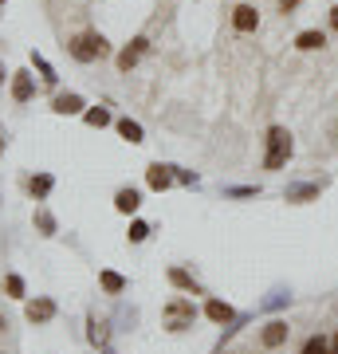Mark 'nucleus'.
I'll list each match as a JSON object with an SVG mask.
<instances>
[{
    "label": "nucleus",
    "mask_w": 338,
    "mask_h": 354,
    "mask_svg": "<svg viewBox=\"0 0 338 354\" xmlns=\"http://www.w3.org/2000/svg\"><path fill=\"white\" fill-rule=\"evenodd\" d=\"M67 51H71L75 64H95V59H106V55H111V44H106L102 32H79V36L67 44Z\"/></svg>",
    "instance_id": "1"
},
{
    "label": "nucleus",
    "mask_w": 338,
    "mask_h": 354,
    "mask_svg": "<svg viewBox=\"0 0 338 354\" xmlns=\"http://www.w3.org/2000/svg\"><path fill=\"white\" fill-rule=\"evenodd\" d=\"M291 134L283 127H272L267 130V153H263V169H283L288 165V158H291Z\"/></svg>",
    "instance_id": "2"
},
{
    "label": "nucleus",
    "mask_w": 338,
    "mask_h": 354,
    "mask_svg": "<svg viewBox=\"0 0 338 354\" xmlns=\"http://www.w3.org/2000/svg\"><path fill=\"white\" fill-rule=\"evenodd\" d=\"M193 304L189 299H173V304H165V327L169 330H185V327H193Z\"/></svg>",
    "instance_id": "3"
},
{
    "label": "nucleus",
    "mask_w": 338,
    "mask_h": 354,
    "mask_svg": "<svg viewBox=\"0 0 338 354\" xmlns=\"http://www.w3.org/2000/svg\"><path fill=\"white\" fill-rule=\"evenodd\" d=\"M232 28H236L240 36L256 32V28H260V8H256V4H236V8H232Z\"/></svg>",
    "instance_id": "4"
},
{
    "label": "nucleus",
    "mask_w": 338,
    "mask_h": 354,
    "mask_svg": "<svg viewBox=\"0 0 338 354\" xmlns=\"http://www.w3.org/2000/svg\"><path fill=\"white\" fill-rule=\"evenodd\" d=\"M146 48H150V39L146 36H138V39H130L122 51H118V71H130V67L138 64L142 55H146Z\"/></svg>",
    "instance_id": "5"
},
{
    "label": "nucleus",
    "mask_w": 338,
    "mask_h": 354,
    "mask_svg": "<svg viewBox=\"0 0 338 354\" xmlns=\"http://www.w3.org/2000/svg\"><path fill=\"white\" fill-rule=\"evenodd\" d=\"M288 335H291L288 323H283V319H272V323L260 330V342L267 346V351H276V346H283V342H288Z\"/></svg>",
    "instance_id": "6"
},
{
    "label": "nucleus",
    "mask_w": 338,
    "mask_h": 354,
    "mask_svg": "<svg viewBox=\"0 0 338 354\" xmlns=\"http://www.w3.org/2000/svg\"><path fill=\"white\" fill-rule=\"evenodd\" d=\"M173 165H162V162H153L150 169H146V181H150V189L153 193H165L169 185H173Z\"/></svg>",
    "instance_id": "7"
},
{
    "label": "nucleus",
    "mask_w": 338,
    "mask_h": 354,
    "mask_svg": "<svg viewBox=\"0 0 338 354\" xmlns=\"http://www.w3.org/2000/svg\"><path fill=\"white\" fill-rule=\"evenodd\" d=\"M28 323H48V319H55V304L51 299H32V304L24 307Z\"/></svg>",
    "instance_id": "8"
},
{
    "label": "nucleus",
    "mask_w": 338,
    "mask_h": 354,
    "mask_svg": "<svg viewBox=\"0 0 338 354\" xmlns=\"http://www.w3.org/2000/svg\"><path fill=\"white\" fill-rule=\"evenodd\" d=\"M295 48H299V51H319V48H326V32H319V28H307V32H299V36H295Z\"/></svg>",
    "instance_id": "9"
},
{
    "label": "nucleus",
    "mask_w": 338,
    "mask_h": 354,
    "mask_svg": "<svg viewBox=\"0 0 338 354\" xmlns=\"http://www.w3.org/2000/svg\"><path fill=\"white\" fill-rule=\"evenodd\" d=\"M32 95H36V83H32V75H28V71H16V75H12V99H16V102H28Z\"/></svg>",
    "instance_id": "10"
},
{
    "label": "nucleus",
    "mask_w": 338,
    "mask_h": 354,
    "mask_svg": "<svg viewBox=\"0 0 338 354\" xmlns=\"http://www.w3.org/2000/svg\"><path fill=\"white\" fill-rule=\"evenodd\" d=\"M138 205H142L138 189H118L114 193V209H118V213H138Z\"/></svg>",
    "instance_id": "11"
},
{
    "label": "nucleus",
    "mask_w": 338,
    "mask_h": 354,
    "mask_svg": "<svg viewBox=\"0 0 338 354\" xmlns=\"http://www.w3.org/2000/svg\"><path fill=\"white\" fill-rule=\"evenodd\" d=\"M51 111L55 114H83V99H79V95H55Z\"/></svg>",
    "instance_id": "12"
},
{
    "label": "nucleus",
    "mask_w": 338,
    "mask_h": 354,
    "mask_svg": "<svg viewBox=\"0 0 338 354\" xmlns=\"http://www.w3.org/2000/svg\"><path fill=\"white\" fill-rule=\"evenodd\" d=\"M205 315L213 319V323H232V307L220 304V299H209V307H205Z\"/></svg>",
    "instance_id": "13"
},
{
    "label": "nucleus",
    "mask_w": 338,
    "mask_h": 354,
    "mask_svg": "<svg viewBox=\"0 0 338 354\" xmlns=\"http://www.w3.org/2000/svg\"><path fill=\"white\" fill-rule=\"evenodd\" d=\"M118 134H122L130 146H138V142H142V127L134 122V118H118Z\"/></svg>",
    "instance_id": "14"
},
{
    "label": "nucleus",
    "mask_w": 338,
    "mask_h": 354,
    "mask_svg": "<svg viewBox=\"0 0 338 354\" xmlns=\"http://www.w3.org/2000/svg\"><path fill=\"white\" fill-rule=\"evenodd\" d=\"M169 279H173V288H181V291H189V295H197V283H193V276L189 272H181V268H169Z\"/></svg>",
    "instance_id": "15"
},
{
    "label": "nucleus",
    "mask_w": 338,
    "mask_h": 354,
    "mask_svg": "<svg viewBox=\"0 0 338 354\" xmlns=\"http://www.w3.org/2000/svg\"><path fill=\"white\" fill-rule=\"evenodd\" d=\"M51 185H55V177H51V174H39V177H32V181H28V189H32V197H48V193H51Z\"/></svg>",
    "instance_id": "16"
},
{
    "label": "nucleus",
    "mask_w": 338,
    "mask_h": 354,
    "mask_svg": "<svg viewBox=\"0 0 338 354\" xmlns=\"http://www.w3.org/2000/svg\"><path fill=\"white\" fill-rule=\"evenodd\" d=\"M283 197L288 201H311V197H319V185H291Z\"/></svg>",
    "instance_id": "17"
},
{
    "label": "nucleus",
    "mask_w": 338,
    "mask_h": 354,
    "mask_svg": "<svg viewBox=\"0 0 338 354\" xmlns=\"http://www.w3.org/2000/svg\"><path fill=\"white\" fill-rule=\"evenodd\" d=\"M32 64L39 67V75H44V83H48V87H55V79H59V75L51 71V64H48V59H44V55H36V51H32Z\"/></svg>",
    "instance_id": "18"
},
{
    "label": "nucleus",
    "mask_w": 338,
    "mask_h": 354,
    "mask_svg": "<svg viewBox=\"0 0 338 354\" xmlns=\"http://www.w3.org/2000/svg\"><path fill=\"white\" fill-rule=\"evenodd\" d=\"M122 288H126V279L118 276V272H102V291H111V295H118Z\"/></svg>",
    "instance_id": "19"
},
{
    "label": "nucleus",
    "mask_w": 338,
    "mask_h": 354,
    "mask_svg": "<svg viewBox=\"0 0 338 354\" xmlns=\"http://www.w3.org/2000/svg\"><path fill=\"white\" fill-rule=\"evenodd\" d=\"M83 118H87V127H106V122H111V111H106V106H95V111H87Z\"/></svg>",
    "instance_id": "20"
},
{
    "label": "nucleus",
    "mask_w": 338,
    "mask_h": 354,
    "mask_svg": "<svg viewBox=\"0 0 338 354\" xmlns=\"http://www.w3.org/2000/svg\"><path fill=\"white\" fill-rule=\"evenodd\" d=\"M303 354H330V346H326L323 335H311V339H307V346H303Z\"/></svg>",
    "instance_id": "21"
},
{
    "label": "nucleus",
    "mask_w": 338,
    "mask_h": 354,
    "mask_svg": "<svg viewBox=\"0 0 338 354\" xmlns=\"http://www.w3.org/2000/svg\"><path fill=\"white\" fill-rule=\"evenodd\" d=\"M146 236H150V225H146V221H134V225H130V244H142Z\"/></svg>",
    "instance_id": "22"
},
{
    "label": "nucleus",
    "mask_w": 338,
    "mask_h": 354,
    "mask_svg": "<svg viewBox=\"0 0 338 354\" xmlns=\"http://www.w3.org/2000/svg\"><path fill=\"white\" fill-rule=\"evenodd\" d=\"M4 288H8V295H16V299H20V295H24V279L8 276V279H4Z\"/></svg>",
    "instance_id": "23"
},
{
    "label": "nucleus",
    "mask_w": 338,
    "mask_h": 354,
    "mask_svg": "<svg viewBox=\"0 0 338 354\" xmlns=\"http://www.w3.org/2000/svg\"><path fill=\"white\" fill-rule=\"evenodd\" d=\"M36 221H39V228H44V232H48V236H51V232H55V221H51L48 213H39Z\"/></svg>",
    "instance_id": "24"
},
{
    "label": "nucleus",
    "mask_w": 338,
    "mask_h": 354,
    "mask_svg": "<svg viewBox=\"0 0 338 354\" xmlns=\"http://www.w3.org/2000/svg\"><path fill=\"white\" fill-rule=\"evenodd\" d=\"M279 12H291V8H299V0H276Z\"/></svg>",
    "instance_id": "25"
},
{
    "label": "nucleus",
    "mask_w": 338,
    "mask_h": 354,
    "mask_svg": "<svg viewBox=\"0 0 338 354\" xmlns=\"http://www.w3.org/2000/svg\"><path fill=\"white\" fill-rule=\"evenodd\" d=\"M330 28H335V32H338V4H335V8H330Z\"/></svg>",
    "instance_id": "26"
},
{
    "label": "nucleus",
    "mask_w": 338,
    "mask_h": 354,
    "mask_svg": "<svg viewBox=\"0 0 338 354\" xmlns=\"http://www.w3.org/2000/svg\"><path fill=\"white\" fill-rule=\"evenodd\" d=\"M4 142H8V134H0V153H4Z\"/></svg>",
    "instance_id": "27"
},
{
    "label": "nucleus",
    "mask_w": 338,
    "mask_h": 354,
    "mask_svg": "<svg viewBox=\"0 0 338 354\" xmlns=\"http://www.w3.org/2000/svg\"><path fill=\"white\" fill-rule=\"evenodd\" d=\"M4 75H8V71H4V64H0V83H4Z\"/></svg>",
    "instance_id": "28"
},
{
    "label": "nucleus",
    "mask_w": 338,
    "mask_h": 354,
    "mask_svg": "<svg viewBox=\"0 0 338 354\" xmlns=\"http://www.w3.org/2000/svg\"><path fill=\"white\" fill-rule=\"evenodd\" d=\"M4 327H8V323H4V319H0V330H4Z\"/></svg>",
    "instance_id": "29"
},
{
    "label": "nucleus",
    "mask_w": 338,
    "mask_h": 354,
    "mask_svg": "<svg viewBox=\"0 0 338 354\" xmlns=\"http://www.w3.org/2000/svg\"><path fill=\"white\" fill-rule=\"evenodd\" d=\"M335 342H338V335H335Z\"/></svg>",
    "instance_id": "30"
},
{
    "label": "nucleus",
    "mask_w": 338,
    "mask_h": 354,
    "mask_svg": "<svg viewBox=\"0 0 338 354\" xmlns=\"http://www.w3.org/2000/svg\"><path fill=\"white\" fill-rule=\"evenodd\" d=\"M0 4H4V0H0Z\"/></svg>",
    "instance_id": "31"
}]
</instances>
